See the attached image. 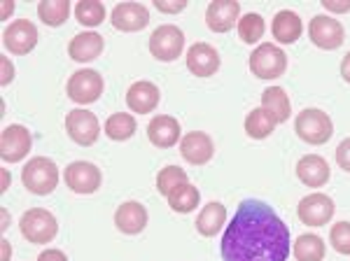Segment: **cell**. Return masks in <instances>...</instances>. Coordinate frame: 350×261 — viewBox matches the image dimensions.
I'll list each match as a JSON object with an SVG mask.
<instances>
[{"mask_svg": "<svg viewBox=\"0 0 350 261\" xmlns=\"http://www.w3.org/2000/svg\"><path fill=\"white\" fill-rule=\"evenodd\" d=\"M290 249V229L259 198L241 203L219 243L222 261H287Z\"/></svg>", "mask_w": 350, "mask_h": 261, "instance_id": "6da1fadb", "label": "cell"}, {"mask_svg": "<svg viewBox=\"0 0 350 261\" xmlns=\"http://www.w3.org/2000/svg\"><path fill=\"white\" fill-rule=\"evenodd\" d=\"M21 182L31 194L47 196L52 194L59 184V168L52 159L47 156H33L21 170Z\"/></svg>", "mask_w": 350, "mask_h": 261, "instance_id": "7a4b0ae2", "label": "cell"}, {"mask_svg": "<svg viewBox=\"0 0 350 261\" xmlns=\"http://www.w3.org/2000/svg\"><path fill=\"white\" fill-rule=\"evenodd\" d=\"M19 229H21V236H24L28 243H33V245H47V243H52L56 234H59V222H56V217L49 210L33 208L21 215Z\"/></svg>", "mask_w": 350, "mask_h": 261, "instance_id": "3957f363", "label": "cell"}, {"mask_svg": "<svg viewBox=\"0 0 350 261\" xmlns=\"http://www.w3.org/2000/svg\"><path fill=\"white\" fill-rule=\"evenodd\" d=\"M297 135L308 145H325L334 133V124L327 112L318 110V107H306L295 119Z\"/></svg>", "mask_w": 350, "mask_h": 261, "instance_id": "277c9868", "label": "cell"}, {"mask_svg": "<svg viewBox=\"0 0 350 261\" xmlns=\"http://www.w3.org/2000/svg\"><path fill=\"white\" fill-rule=\"evenodd\" d=\"M287 70V54L273 42H262L250 54V72L257 79H275L285 75Z\"/></svg>", "mask_w": 350, "mask_h": 261, "instance_id": "5b68a950", "label": "cell"}, {"mask_svg": "<svg viewBox=\"0 0 350 261\" xmlns=\"http://www.w3.org/2000/svg\"><path fill=\"white\" fill-rule=\"evenodd\" d=\"M103 89H105V84H103L100 72L89 70V68L72 72L70 79H68V84H66L68 98L75 100V103H80V105L96 103V100L103 96Z\"/></svg>", "mask_w": 350, "mask_h": 261, "instance_id": "8992f818", "label": "cell"}, {"mask_svg": "<svg viewBox=\"0 0 350 261\" xmlns=\"http://www.w3.org/2000/svg\"><path fill=\"white\" fill-rule=\"evenodd\" d=\"M183 47H185V33L175 24L159 26L150 36V54L157 61L171 64V61L183 56Z\"/></svg>", "mask_w": 350, "mask_h": 261, "instance_id": "52a82bcc", "label": "cell"}, {"mask_svg": "<svg viewBox=\"0 0 350 261\" xmlns=\"http://www.w3.org/2000/svg\"><path fill=\"white\" fill-rule=\"evenodd\" d=\"M308 38L315 47L325 49V52H334L346 40V31H343L341 21H336L334 16L318 14L308 24Z\"/></svg>", "mask_w": 350, "mask_h": 261, "instance_id": "ba28073f", "label": "cell"}, {"mask_svg": "<svg viewBox=\"0 0 350 261\" xmlns=\"http://www.w3.org/2000/svg\"><path fill=\"white\" fill-rule=\"evenodd\" d=\"M64 180L68 189L75 191V194H94V191H98L100 182H103V175H100L98 166H94V163L72 161L64 170Z\"/></svg>", "mask_w": 350, "mask_h": 261, "instance_id": "9c48e42d", "label": "cell"}, {"mask_svg": "<svg viewBox=\"0 0 350 261\" xmlns=\"http://www.w3.org/2000/svg\"><path fill=\"white\" fill-rule=\"evenodd\" d=\"M66 130L72 143L89 147V145H94L100 135L98 117L89 110H70L66 117Z\"/></svg>", "mask_w": 350, "mask_h": 261, "instance_id": "30bf717a", "label": "cell"}, {"mask_svg": "<svg viewBox=\"0 0 350 261\" xmlns=\"http://www.w3.org/2000/svg\"><path fill=\"white\" fill-rule=\"evenodd\" d=\"M3 44H5V49L12 52L14 56L31 54L38 44V28L28 19L12 21L3 33Z\"/></svg>", "mask_w": 350, "mask_h": 261, "instance_id": "8fae6325", "label": "cell"}, {"mask_svg": "<svg viewBox=\"0 0 350 261\" xmlns=\"http://www.w3.org/2000/svg\"><path fill=\"white\" fill-rule=\"evenodd\" d=\"M334 201L327 194H308L299 201L297 215L306 226H325L334 217Z\"/></svg>", "mask_w": 350, "mask_h": 261, "instance_id": "7c38bea8", "label": "cell"}, {"mask_svg": "<svg viewBox=\"0 0 350 261\" xmlns=\"http://www.w3.org/2000/svg\"><path fill=\"white\" fill-rule=\"evenodd\" d=\"M31 147H33V135L21 124H12V126H8L3 130V135H0V156L8 163L21 161L31 152Z\"/></svg>", "mask_w": 350, "mask_h": 261, "instance_id": "4fadbf2b", "label": "cell"}, {"mask_svg": "<svg viewBox=\"0 0 350 261\" xmlns=\"http://www.w3.org/2000/svg\"><path fill=\"white\" fill-rule=\"evenodd\" d=\"M110 21L117 31L124 33H138L150 24V12L140 3H120L112 8Z\"/></svg>", "mask_w": 350, "mask_h": 261, "instance_id": "5bb4252c", "label": "cell"}, {"mask_svg": "<svg viewBox=\"0 0 350 261\" xmlns=\"http://www.w3.org/2000/svg\"><path fill=\"white\" fill-rule=\"evenodd\" d=\"M180 154L191 166H203L215 154V145H213V138L208 133L191 130V133H185L183 140H180Z\"/></svg>", "mask_w": 350, "mask_h": 261, "instance_id": "9a60e30c", "label": "cell"}, {"mask_svg": "<svg viewBox=\"0 0 350 261\" xmlns=\"http://www.w3.org/2000/svg\"><path fill=\"white\" fill-rule=\"evenodd\" d=\"M241 3L236 0H213L206 10V24L213 33H229L239 24Z\"/></svg>", "mask_w": 350, "mask_h": 261, "instance_id": "2e32d148", "label": "cell"}, {"mask_svg": "<svg viewBox=\"0 0 350 261\" xmlns=\"http://www.w3.org/2000/svg\"><path fill=\"white\" fill-rule=\"evenodd\" d=\"M187 68L196 77H211L219 70V54L213 44L196 42L187 49Z\"/></svg>", "mask_w": 350, "mask_h": 261, "instance_id": "e0dca14e", "label": "cell"}, {"mask_svg": "<svg viewBox=\"0 0 350 261\" xmlns=\"http://www.w3.org/2000/svg\"><path fill=\"white\" fill-rule=\"evenodd\" d=\"M180 133H183V130H180V122L168 115H157L148 124L150 143L154 147H159V150H171L173 145H178Z\"/></svg>", "mask_w": 350, "mask_h": 261, "instance_id": "ac0fdd59", "label": "cell"}, {"mask_svg": "<svg viewBox=\"0 0 350 261\" xmlns=\"http://www.w3.org/2000/svg\"><path fill=\"white\" fill-rule=\"evenodd\" d=\"M297 178L310 189H320L329 182V163L320 154H306L297 161Z\"/></svg>", "mask_w": 350, "mask_h": 261, "instance_id": "d6986e66", "label": "cell"}, {"mask_svg": "<svg viewBox=\"0 0 350 261\" xmlns=\"http://www.w3.org/2000/svg\"><path fill=\"white\" fill-rule=\"evenodd\" d=\"M159 98H161L159 87L148 82V79L133 82L126 92V105L131 107L135 115H148V112H152L159 105Z\"/></svg>", "mask_w": 350, "mask_h": 261, "instance_id": "ffe728a7", "label": "cell"}, {"mask_svg": "<svg viewBox=\"0 0 350 261\" xmlns=\"http://www.w3.org/2000/svg\"><path fill=\"white\" fill-rule=\"evenodd\" d=\"M115 224L122 234L138 236L140 231H145V226H148V210H145L143 203H138V201L122 203L115 212Z\"/></svg>", "mask_w": 350, "mask_h": 261, "instance_id": "44dd1931", "label": "cell"}, {"mask_svg": "<svg viewBox=\"0 0 350 261\" xmlns=\"http://www.w3.org/2000/svg\"><path fill=\"white\" fill-rule=\"evenodd\" d=\"M105 49V42L98 33L94 31H84V33H77L75 38L70 40L68 44V54H70L72 61L77 64H89V61H96Z\"/></svg>", "mask_w": 350, "mask_h": 261, "instance_id": "7402d4cb", "label": "cell"}, {"mask_svg": "<svg viewBox=\"0 0 350 261\" xmlns=\"http://www.w3.org/2000/svg\"><path fill=\"white\" fill-rule=\"evenodd\" d=\"M227 224V208L219 201H211L201 208L199 217H196V231L206 238H213L219 234V229H224Z\"/></svg>", "mask_w": 350, "mask_h": 261, "instance_id": "603a6c76", "label": "cell"}, {"mask_svg": "<svg viewBox=\"0 0 350 261\" xmlns=\"http://www.w3.org/2000/svg\"><path fill=\"white\" fill-rule=\"evenodd\" d=\"M271 31H273L275 42L292 44L301 38L304 24H301V19H299L297 12H292V10H280V12L273 16V26H271Z\"/></svg>", "mask_w": 350, "mask_h": 261, "instance_id": "cb8c5ba5", "label": "cell"}, {"mask_svg": "<svg viewBox=\"0 0 350 261\" xmlns=\"http://www.w3.org/2000/svg\"><path fill=\"white\" fill-rule=\"evenodd\" d=\"M262 107L267 112L275 117V122L283 124L292 115V105H290V96L285 94L283 87H269L262 94Z\"/></svg>", "mask_w": 350, "mask_h": 261, "instance_id": "d4e9b609", "label": "cell"}, {"mask_svg": "<svg viewBox=\"0 0 350 261\" xmlns=\"http://www.w3.org/2000/svg\"><path fill=\"white\" fill-rule=\"evenodd\" d=\"M275 126H278L275 117L271 115V112L264 110V107H255V110L245 117V133L250 135V138H255V140L269 138V135L275 130Z\"/></svg>", "mask_w": 350, "mask_h": 261, "instance_id": "484cf974", "label": "cell"}, {"mask_svg": "<svg viewBox=\"0 0 350 261\" xmlns=\"http://www.w3.org/2000/svg\"><path fill=\"white\" fill-rule=\"evenodd\" d=\"M325 254H327L325 241L318 234H304L295 241L297 261H323Z\"/></svg>", "mask_w": 350, "mask_h": 261, "instance_id": "4316f807", "label": "cell"}, {"mask_svg": "<svg viewBox=\"0 0 350 261\" xmlns=\"http://www.w3.org/2000/svg\"><path fill=\"white\" fill-rule=\"evenodd\" d=\"M199 201H201L199 189L189 182L175 187L171 194H168V206H171V210H175V212H183V215H187L194 208H199Z\"/></svg>", "mask_w": 350, "mask_h": 261, "instance_id": "83f0119b", "label": "cell"}, {"mask_svg": "<svg viewBox=\"0 0 350 261\" xmlns=\"http://www.w3.org/2000/svg\"><path fill=\"white\" fill-rule=\"evenodd\" d=\"M38 16H40L42 24L47 26H61L70 16V3L68 0H42L38 5Z\"/></svg>", "mask_w": 350, "mask_h": 261, "instance_id": "f1b7e54d", "label": "cell"}, {"mask_svg": "<svg viewBox=\"0 0 350 261\" xmlns=\"http://www.w3.org/2000/svg\"><path fill=\"white\" fill-rule=\"evenodd\" d=\"M133 133H135V119L131 115H126V112H115V115L108 117V122H105V135H108L110 140L122 143V140L133 138Z\"/></svg>", "mask_w": 350, "mask_h": 261, "instance_id": "f546056e", "label": "cell"}, {"mask_svg": "<svg viewBox=\"0 0 350 261\" xmlns=\"http://www.w3.org/2000/svg\"><path fill=\"white\" fill-rule=\"evenodd\" d=\"M75 19L80 21L82 26L96 28L105 21V5L98 3V0H80V3L75 5Z\"/></svg>", "mask_w": 350, "mask_h": 261, "instance_id": "4dcf8cb0", "label": "cell"}, {"mask_svg": "<svg viewBox=\"0 0 350 261\" xmlns=\"http://www.w3.org/2000/svg\"><path fill=\"white\" fill-rule=\"evenodd\" d=\"M264 31V19L257 12H247L239 19V36L245 44H257V40H262Z\"/></svg>", "mask_w": 350, "mask_h": 261, "instance_id": "1f68e13d", "label": "cell"}, {"mask_svg": "<svg viewBox=\"0 0 350 261\" xmlns=\"http://www.w3.org/2000/svg\"><path fill=\"white\" fill-rule=\"evenodd\" d=\"M189 182L187 180V173H185L180 166H166L163 170H159V175H157V191H159L161 196H166L175 189V187Z\"/></svg>", "mask_w": 350, "mask_h": 261, "instance_id": "d6a6232c", "label": "cell"}, {"mask_svg": "<svg viewBox=\"0 0 350 261\" xmlns=\"http://www.w3.org/2000/svg\"><path fill=\"white\" fill-rule=\"evenodd\" d=\"M329 241L338 254H350V222H336L332 226Z\"/></svg>", "mask_w": 350, "mask_h": 261, "instance_id": "836d02e7", "label": "cell"}, {"mask_svg": "<svg viewBox=\"0 0 350 261\" xmlns=\"http://www.w3.org/2000/svg\"><path fill=\"white\" fill-rule=\"evenodd\" d=\"M154 8L163 14H178L187 8V0H154Z\"/></svg>", "mask_w": 350, "mask_h": 261, "instance_id": "e575fe53", "label": "cell"}, {"mask_svg": "<svg viewBox=\"0 0 350 261\" xmlns=\"http://www.w3.org/2000/svg\"><path fill=\"white\" fill-rule=\"evenodd\" d=\"M336 163L341 170H346V173H350V138L341 140L336 147Z\"/></svg>", "mask_w": 350, "mask_h": 261, "instance_id": "d590c367", "label": "cell"}, {"mask_svg": "<svg viewBox=\"0 0 350 261\" xmlns=\"http://www.w3.org/2000/svg\"><path fill=\"white\" fill-rule=\"evenodd\" d=\"M325 10L332 14H346L350 12V0H323Z\"/></svg>", "mask_w": 350, "mask_h": 261, "instance_id": "8d00e7d4", "label": "cell"}, {"mask_svg": "<svg viewBox=\"0 0 350 261\" xmlns=\"http://www.w3.org/2000/svg\"><path fill=\"white\" fill-rule=\"evenodd\" d=\"M0 68H3V79H0V82H3V87H8L14 79V66L10 64L8 56H0Z\"/></svg>", "mask_w": 350, "mask_h": 261, "instance_id": "74e56055", "label": "cell"}, {"mask_svg": "<svg viewBox=\"0 0 350 261\" xmlns=\"http://www.w3.org/2000/svg\"><path fill=\"white\" fill-rule=\"evenodd\" d=\"M38 261H68V257L61 249H44V252H40V257H38Z\"/></svg>", "mask_w": 350, "mask_h": 261, "instance_id": "f35d334b", "label": "cell"}, {"mask_svg": "<svg viewBox=\"0 0 350 261\" xmlns=\"http://www.w3.org/2000/svg\"><path fill=\"white\" fill-rule=\"evenodd\" d=\"M341 77L350 84V52L343 56V61H341Z\"/></svg>", "mask_w": 350, "mask_h": 261, "instance_id": "ab89813d", "label": "cell"}, {"mask_svg": "<svg viewBox=\"0 0 350 261\" xmlns=\"http://www.w3.org/2000/svg\"><path fill=\"white\" fill-rule=\"evenodd\" d=\"M0 245H3V261H10V254H12V245H10V241H5L3 238Z\"/></svg>", "mask_w": 350, "mask_h": 261, "instance_id": "60d3db41", "label": "cell"}, {"mask_svg": "<svg viewBox=\"0 0 350 261\" xmlns=\"http://www.w3.org/2000/svg\"><path fill=\"white\" fill-rule=\"evenodd\" d=\"M12 8H14V3H12V0H5V8H3V19H8L10 12H12Z\"/></svg>", "mask_w": 350, "mask_h": 261, "instance_id": "b9f144b4", "label": "cell"}, {"mask_svg": "<svg viewBox=\"0 0 350 261\" xmlns=\"http://www.w3.org/2000/svg\"><path fill=\"white\" fill-rule=\"evenodd\" d=\"M8 189H10V170L3 168V189L0 191H8Z\"/></svg>", "mask_w": 350, "mask_h": 261, "instance_id": "7bdbcfd3", "label": "cell"}, {"mask_svg": "<svg viewBox=\"0 0 350 261\" xmlns=\"http://www.w3.org/2000/svg\"><path fill=\"white\" fill-rule=\"evenodd\" d=\"M8 226H10V215H8V210L3 208V226H0V229L5 231V229H8Z\"/></svg>", "mask_w": 350, "mask_h": 261, "instance_id": "ee69618b", "label": "cell"}]
</instances>
